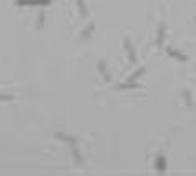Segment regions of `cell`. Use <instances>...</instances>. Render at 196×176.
Returning <instances> with one entry per match:
<instances>
[{"label": "cell", "mask_w": 196, "mask_h": 176, "mask_svg": "<svg viewBox=\"0 0 196 176\" xmlns=\"http://www.w3.org/2000/svg\"><path fill=\"white\" fill-rule=\"evenodd\" d=\"M52 0H17V7H45L50 5Z\"/></svg>", "instance_id": "obj_1"}, {"label": "cell", "mask_w": 196, "mask_h": 176, "mask_svg": "<svg viewBox=\"0 0 196 176\" xmlns=\"http://www.w3.org/2000/svg\"><path fill=\"white\" fill-rule=\"evenodd\" d=\"M0 100H2V101H10V100H13V96H12V95H5V93H2Z\"/></svg>", "instance_id": "obj_15"}, {"label": "cell", "mask_w": 196, "mask_h": 176, "mask_svg": "<svg viewBox=\"0 0 196 176\" xmlns=\"http://www.w3.org/2000/svg\"><path fill=\"white\" fill-rule=\"evenodd\" d=\"M155 166H156V171H158L160 174L166 173V158L165 155H158V158L155 161Z\"/></svg>", "instance_id": "obj_4"}, {"label": "cell", "mask_w": 196, "mask_h": 176, "mask_svg": "<svg viewBox=\"0 0 196 176\" xmlns=\"http://www.w3.org/2000/svg\"><path fill=\"white\" fill-rule=\"evenodd\" d=\"M76 3H78V8H80V13H82V17H85V15L88 13L87 5H85V2H83V0H76Z\"/></svg>", "instance_id": "obj_12"}, {"label": "cell", "mask_w": 196, "mask_h": 176, "mask_svg": "<svg viewBox=\"0 0 196 176\" xmlns=\"http://www.w3.org/2000/svg\"><path fill=\"white\" fill-rule=\"evenodd\" d=\"M123 45H125V50L128 53V57H130V62L135 63L136 62V55H135V48H133L130 38H125V40H123Z\"/></svg>", "instance_id": "obj_5"}, {"label": "cell", "mask_w": 196, "mask_h": 176, "mask_svg": "<svg viewBox=\"0 0 196 176\" xmlns=\"http://www.w3.org/2000/svg\"><path fill=\"white\" fill-rule=\"evenodd\" d=\"M43 17H45V13H43V12L38 13V23H37V27H38V28L43 27Z\"/></svg>", "instance_id": "obj_14"}, {"label": "cell", "mask_w": 196, "mask_h": 176, "mask_svg": "<svg viewBox=\"0 0 196 176\" xmlns=\"http://www.w3.org/2000/svg\"><path fill=\"white\" fill-rule=\"evenodd\" d=\"M166 53H168L170 57L176 58V60H180V62H188V57H186L185 53H181V52H178V50H175L173 47H166Z\"/></svg>", "instance_id": "obj_3"}, {"label": "cell", "mask_w": 196, "mask_h": 176, "mask_svg": "<svg viewBox=\"0 0 196 176\" xmlns=\"http://www.w3.org/2000/svg\"><path fill=\"white\" fill-rule=\"evenodd\" d=\"M55 136H57L58 140L65 141L66 145H70V148H73V146H76V138H75V136H68V135L62 133V131H57V133H55Z\"/></svg>", "instance_id": "obj_2"}, {"label": "cell", "mask_w": 196, "mask_h": 176, "mask_svg": "<svg viewBox=\"0 0 196 176\" xmlns=\"http://www.w3.org/2000/svg\"><path fill=\"white\" fill-rule=\"evenodd\" d=\"M183 96H185L186 105H188V106H193V100H191V95H189V91H188V90H185V91H183Z\"/></svg>", "instance_id": "obj_13"}, {"label": "cell", "mask_w": 196, "mask_h": 176, "mask_svg": "<svg viewBox=\"0 0 196 176\" xmlns=\"http://www.w3.org/2000/svg\"><path fill=\"white\" fill-rule=\"evenodd\" d=\"M71 153H73V158H75L76 163H78V164L83 163V158H82V155H80V151H78V148H76V146H73V148H71Z\"/></svg>", "instance_id": "obj_11"}, {"label": "cell", "mask_w": 196, "mask_h": 176, "mask_svg": "<svg viewBox=\"0 0 196 176\" xmlns=\"http://www.w3.org/2000/svg\"><path fill=\"white\" fill-rule=\"evenodd\" d=\"M97 68H98V72L102 73V76H103L105 81H110V80H112V78H110V75H108V70H107V67H105V62H103V60H100V62L97 63Z\"/></svg>", "instance_id": "obj_7"}, {"label": "cell", "mask_w": 196, "mask_h": 176, "mask_svg": "<svg viewBox=\"0 0 196 176\" xmlns=\"http://www.w3.org/2000/svg\"><path fill=\"white\" fill-rule=\"evenodd\" d=\"M93 30H95V23H90V25L82 32V38H83V40H87V38L92 35V32H93Z\"/></svg>", "instance_id": "obj_10"}, {"label": "cell", "mask_w": 196, "mask_h": 176, "mask_svg": "<svg viewBox=\"0 0 196 176\" xmlns=\"http://www.w3.org/2000/svg\"><path fill=\"white\" fill-rule=\"evenodd\" d=\"M194 22H196V18H194Z\"/></svg>", "instance_id": "obj_16"}, {"label": "cell", "mask_w": 196, "mask_h": 176, "mask_svg": "<svg viewBox=\"0 0 196 176\" xmlns=\"http://www.w3.org/2000/svg\"><path fill=\"white\" fill-rule=\"evenodd\" d=\"M165 22H161L160 23V27H158V35H156V47H161L163 45V38H165Z\"/></svg>", "instance_id": "obj_6"}, {"label": "cell", "mask_w": 196, "mask_h": 176, "mask_svg": "<svg viewBox=\"0 0 196 176\" xmlns=\"http://www.w3.org/2000/svg\"><path fill=\"white\" fill-rule=\"evenodd\" d=\"M145 70H146L145 67H140L138 70H135V72H133V75H131L130 78H128V81H136L138 78H140V76L143 75V73H145Z\"/></svg>", "instance_id": "obj_9"}, {"label": "cell", "mask_w": 196, "mask_h": 176, "mask_svg": "<svg viewBox=\"0 0 196 176\" xmlns=\"http://www.w3.org/2000/svg\"><path fill=\"white\" fill-rule=\"evenodd\" d=\"M133 88H141L136 81H125L121 85H118V90H133Z\"/></svg>", "instance_id": "obj_8"}]
</instances>
